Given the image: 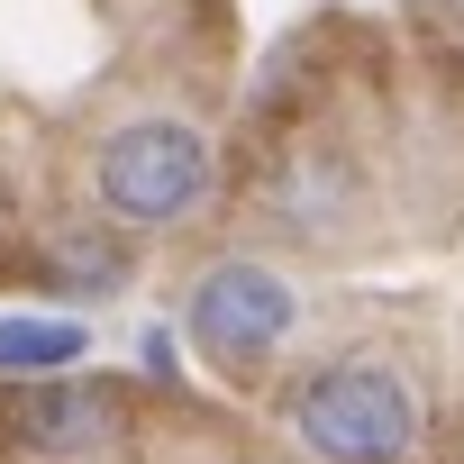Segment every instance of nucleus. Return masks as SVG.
I'll return each instance as SVG.
<instances>
[{
	"label": "nucleus",
	"mask_w": 464,
	"mask_h": 464,
	"mask_svg": "<svg viewBox=\"0 0 464 464\" xmlns=\"http://www.w3.org/2000/svg\"><path fill=\"white\" fill-rule=\"evenodd\" d=\"M10 428L37 455H82V446H110L119 437V392L110 382H46V392H19Z\"/></svg>",
	"instance_id": "obj_4"
},
{
	"label": "nucleus",
	"mask_w": 464,
	"mask_h": 464,
	"mask_svg": "<svg viewBox=\"0 0 464 464\" xmlns=\"http://www.w3.org/2000/svg\"><path fill=\"white\" fill-rule=\"evenodd\" d=\"M82 346H92V328H73V319H0V364L10 373H64V364H82Z\"/></svg>",
	"instance_id": "obj_5"
},
{
	"label": "nucleus",
	"mask_w": 464,
	"mask_h": 464,
	"mask_svg": "<svg viewBox=\"0 0 464 464\" xmlns=\"http://www.w3.org/2000/svg\"><path fill=\"white\" fill-rule=\"evenodd\" d=\"M182 328H191V346L209 355V364H227V373H256L292 328H301V301H292V283L274 274V265H218V274H200V292H191V310H182Z\"/></svg>",
	"instance_id": "obj_3"
},
{
	"label": "nucleus",
	"mask_w": 464,
	"mask_h": 464,
	"mask_svg": "<svg viewBox=\"0 0 464 464\" xmlns=\"http://www.w3.org/2000/svg\"><path fill=\"white\" fill-rule=\"evenodd\" d=\"M92 200L119 227H173L209 200V146L191 119H128L92 155Z\"/></svg>",
	"instance_id": "obj_2"
},
{
	"label": "nucleus",
	"mask_w": 464,
	"mask_h": 464,
	"mask_svg": "<svg viewBox=\"0 0 464 464\" xmlns=\"http://www.w3.org/2000/svg\"><path fill=\"white\" fill-rule=\"evenodd\" d=\"M64 283H82V292H119V283H128V256H119L110 237H73V246H64Z\"/></svg>",
	"instance_id": "obj_6"
},
{
	"label": "nucleus",
	"mask_w": 464,
	"mask_h": 464,
	"mask_svg": "<svg viewBox=\"0 0 464 464\" xmlns=\"http://www.w3.org/2000/svg\"><path fill=\"white\" fill-rule=\"evenodd\" d=\"M292 428L328 464H401L419 446V401H410V382L392 364L346 355V364H319L292 392Z\"/></svg>",
	"instance_id": "obj_1"
}]
</instances>
